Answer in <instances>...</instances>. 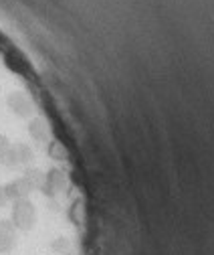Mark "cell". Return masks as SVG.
<instances>
[{"mask_svg":"<svg viewBox=\"0 0 214 255\" xmlns=\"http://www.w3.org/2000/svg\"><path fill=\"white\" fill-rule=\"evenodd\" d=\"M12 144H14V142H10V138H8V136L0 134V158H2V156H6V154L10 152Z\"/></svg>","mask_w":214,"mask_h":255,"instance_id":"cell-3","label":"cell"},{"mask_svg":"<svg viewBox=\"0 0 214 255\" xmlns=\"http://www.w3.org/2000/svg\"><path fill=\"white\" fill-rule=\"evenodd\" d=\"M26 130H28V136H30V140H33V142H37V144H41V146L51 144V142H49V140H51L49 126H47L45 120H41V118H30Z\"/></svg>","mask_w":214,"mask_h":255,"instance_id":"cell-2","label":"cell"},{"mask_svg":"<svg viewBox=\"0 0 214 255\" xmlns=\"http://www.w3.org/2000/svg\"><path fill=\"white\" fill-rule=\"evenodd\" d=\"M6 106H8V110H10L14 116L24 118V120H30V118H33V112H35L33 102H30V98H28L26 93H22V91H12V93H8Z\"/></svg>","mask_w":214,"mask_h":255,"instance_id":"cell-1","label":"cell"}]
</instances>
